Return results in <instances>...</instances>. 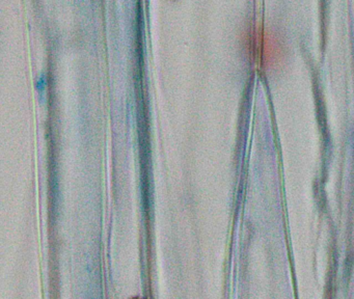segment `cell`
Listing matches in <instances>:
<instances>
[{
  "instance_id": "obj_1",
  "label": "cell",
  "mask_w": 354,
  "mask_h": 299,
  "mask_svg": "<svg viewBox=\"0 0 354 299\" xmlns=\"http://www.w3.org/2000/svg\"><path fill=\"white\" fill-rule=\"evenodd\" d=\"M244 43L250 57L260 68L272 66L283 52L279 37L262 24L250 26L244 35Z\"/></svg>"
}]
</instances>
